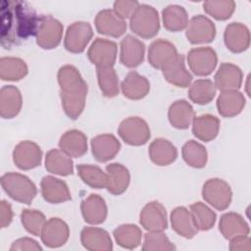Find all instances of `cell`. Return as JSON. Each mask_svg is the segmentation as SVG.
Returning a JSON list of instances; mask_svg holds the SVG:
<instances>
[{
	"instance_id": "22",
	"label": "cell",
	"mask_w": 251,
	"mask_h": 251,
	"mask_svg": "<svg viewBox=\"0 0 251 251\" xmlns=\"http://www.w3.org/2000/svg\"><path fill=\"white\" fill-rule=\"evenodd\" d=\"M243 74L239 67L231 63H223L215 75V86L222 90H237L242 83Z\"/></svg>"
},
{
	"instance_id": "21",
	"label": "cell",
	"mask_w": 251,
	"mask_h": 251,
	"mask_svg": "<svg viewBox=\"0 0 251 251\" xmlns=\"http://www.w3.org/2000/svg\"><path fill=\"white\" fill-rule=\"evenodd\" d=\"M176 46L169 40L160 38L154 40L148 49V62L155 68L162 70L176 55Z\"/></svg>"
},
{
	"instance_id": "37",
	"label": "cell",
	"mask_w": 251,
	"mask_h": 251,
	"mask_svg": "<svg viewBox=\"0 0 251 251\" xmlns=\"http://www.w3.org/2000/svg\"><path fill=\"white\" fill-rule=\"evenodd\" d=\"M25 62L16 57H2L0 59V77L2 80L17 81L27 75Z\"/></svg>"
},
{
	"instance_id": "26",
	"label": "cell",
	"mask_w": 251,
	"mask_h": 251,
	"mask_svg": "<svg viewBox=\"0 0 251 251\" xmlns=\"http://www.w3.org/2000/svg\"><path fill=\"white\" fill-rule=\"evenodd\" d=\"M121 88L125 97L131 100H139L148 94L150 82L145 76L132 71L126 75Z\"/></svg>"
},
{
	"instance_id": "6",
	"label": "cell",
	"mask_w": 251,
	"mask_h": 251,
	"mask_svg": "<svg viewBox=\"0 0 251 251\" xmlns=\"http://www.w3.org/2000/svg\"><path fill=\"white\" fill-rule=\"evenodd\" d=\"M118 133L126 143L133 146L143 145L150 138L149 126L139 117L125 119L119 126Z\"/></svg>"
},
{
	"instance_id": "31",
	"label": "cell",
	"mask_w": 251,
	"mask_h": 251,
	"mask_svg": "<svg viewBox=\"0 0 251 251\" xmlns=\"http://www.w3.org/2000/svg\"><path fill=\"white\" fill-rule=\"evenodd\" d=\"M220 120L213 115L204 114L194 117L192 121V132L196 138L209 142L215 139L220 130Z\"/></svg>"
},
{
	"instance_id": "39",
	"label": "cell",
	"mask_w": 251,
	"mask_h": 251,
	"mask_svg": "<svg viewBox=\"0 0 251 251\" xmlns=\"http://www.w3.org/2000/svg\"><path fill=\"white\" fill-rule=\"evenodd\" d=\"M116 242L126 249H133L139 246L142 238V231L136 226L132 224H126L118 226L114 232Z\"/></svg>"
},
{
	"instance_id": "13",
	"label": "cell",
	"mask_w": 251,
	"mask_h": 251,
	"mask_svg": "<svg viewBox=\"0 0 251 251\" xmlns=\"http://www.w3.org/2000/svg\"><path fill=\"white\" fill-rule=\"evenodd\" d=\"M139 222L148 231H163L168 227L165 207L158 201L147 203L140 212Z\"/></svg>"
},
{
	"instance_id": "11",
	"label": "cell",
	"mask_w": 251,
	"mask_h": 251,
	"mask_svg": "<svg viewBox=\"0 0 251 251\" xmlns=\"http://www.w3.org/2000/svg\"><path fill=\"white\" fill-rule=\"evenodd\" d=\"M118 47L116 42L97 37L87 51V57L97 68L113 67L117 58Z\"/></svg>"
},
{
	"instance_id": "23",
	"label": "cell",
	"mask_w": 251,
	"mask_h": 251,
	"mask_svg": "<svg viewBox=\"0 0 251 251\" xmlns=\"http://www.w3.org/2000/svg\"><path fill=\"white\" fill-rule=\"evenodd\" d=\"M80 241L83 247L90 251H110L113 249L109 233L99 227H83L80 232Z\"/></svg>"
},
{
	"instance_id": "42",
	"label": "cell",
	"mask_w": 251,
	"mask_h": 251,
	"mask_svg": "<svg viewBox=\"0 0 251 251\" xmlns=\"http://www.w3.org/2000/svg\"><path fill=\"white\" fill-rule=\"evenodd\" d=\"M99 87L104 96L112 98L119 94V77L113 67L97 68Z\"/></svg>"
},
{
	"instance_id": "12",
	"label": "cell",
	"mask_w": 251,
	"mask_h": 251,
	"mask_svg": "<svg viewBox=\"0 0 251 251\" xmlns=\"http://www.w3.org/2000/svg\"><path fill=\"white\" fill-rule=\"evenodd\" d=\"M185 35L192 44L208 43L213 41L216 36V26L206 16L197 15L189 21Z\"/></svg>"
},
{
	"instance_id": "44",
	"label": "cell",
	"mask_w": 251,
	"mask_h": 251,
	"mask_svg": "<svg viewBox=\"0 0 251 251\" xmlns=\"http://www.w3.org/2000/svg\"><path fill=\"white\" fill-rule=\"evenodd\" d=\"M205 12L219 21L230 18L235 10V2L232 0H209L203 3Z\"/></svg>"
},
{
	"instance_id": "48",
	"label": "cell",
	"mask_w": 251,
	"mask_h": 251,
	"mask_svg": "<svg viewBox=\"0 0 251 251\" xmlns=\"http://www.w3.org/2000/svg\"><path fill=\"white\" fill-rule=\"evenodd\" d=\"M11 251H16V250H32V251H41L42 247L37 243V241H35L32 238L29 237H22L19 238L17 240H15L11 247H10Z\"/></svg>"
},
{
	"instance_id": "45",
	"label": "cell",
	"mask_w": 251,
	"mask_h": 251,
	"mask_svg": "<svg viewBox=\"0 0 251 251\" xmlns=\"http://www.w3.org/2000/svg\"><path fill=\"white\" fill-rule=\"evenodd\" d=\"M21 221L27 232L39 236L44 224L45 216L42 212L35 209H25L21 214Z\"/></svg>"
},
{
	"instance_id": "30",
	"label": "cell",
	"mask_w": 251,
	"mask_h": 251,
	"mask_svg": "<svg viewBox=\"0 0 251 251\" xmlns=\"http://www.w3.org/2000/svg\"><path fill=\"white\" fill-rule=\"evenodd\" d=\"M59 146L69 156L78 158L87 152V137L78 129H70L61 136Z\"/></svg>"
},
{
	"instance_id": "5",
	"label": "cell",
	"mask_w": 251,
	"mask_h": 251,
	"mask_svg": "<svg viewBox=\"0 0 251 251\" xmlns=\"http://www.w3.org/2000/svg\"><path fill=\"white\" fill-rule=\"evenodd\" d=\"M203 199L215 209L226 210L232 198V191L229 184L221 178L208 179L202 188Z\"/></svg>"
},
{
	"instance_id": "7",
	"label": "cell",
	"mask_w": 251,
	"mask_h": 251,
	"mask_svg": "<svg viewBox=\"0 0 251 251\" xmlns=\"http://www.w3.org/2000/svg\"><path fill=\"white\" fill-rule=\"evenodd\" d=\"M63 25L49 15H42L36 30V43L43 49L57 47L62 39Z\"/></svg>"
},
{
	"instance_id": "38",
	"label": "cell",
	"mask_w": 251,
	"mask_h": 251,
	"mask_svg": "<svg viewBox=\"0 0 251 251\" xmlns=\"http://www.w3.org/2000/svg\"><path fill=\"white\" fill-rule=\"evenodd\" d=\"M77 175L82 181L93 188H107L108 175L98 166L90 164H80L76 166Z\"/></svg>"
},
{
	"instance_id": "28",
	"label": "cell",
	"mask_w": 251,
	"mask_h": 251,
	"mask_svg": "<svg viewBox=\"0 0 251 251\" xmlns=\"http://www.w3.org/2000/svg\"><path fill=\"white\" fill-rule=\"evenodd\" d=\"M171 225L177 234L185 238H192L198 232L192 214L185 207H176L172 211Z\"/></svg>"
},
{
	"instance_id": "10",
	"label": "cell",
	"mask_w": 251,
	"mask_h": 251,
	"mask_svg": "<svg viewBox=\"0 0 251 251\" xmlns=\"http://www.w3.org/2000/svg\"><path fill=\"white\" fill-rule=\"evenodd\" d=\"M42 151L38 144L30 140H24L18 143L13 151L15 165L24 171L31 170L41 164Z\"/></svg>"
},
{
	"instance_id": "34",
	"label": "cell",
	"mask_w": 251,
	"mask_h": 251,
	"mask_svg": "<svg viewBox=\"0 0 251 251\" xmlns=\"http://www.w3.org/2000/svg\"><path fill=\"white\" fill-rule=\"evenodd\" d=\"M194 110L184 99L175 101L169 108L168 118L171 125L178 129L187 128L194 119Z\"/></svg>"
},
{
	"instance_id": "27",
	"label": "cell",
	"mask_w": 251,
	"mask_h": 251,
	"mask_svg": "<svg viewBox=\"0 0 251 251\" xmlns=\"http://www.w3.org/2000/svg\"><path fill=\"white\" fill-rule=\"evenodd\" d=\"M245 106V98L243 94L237 90L222 91L217 99V108L221 116L231 118L243 110Z\"/></svg>"
},
{
	"instance_id": "33",
	"label": "cell",
	"mask_w": 251,
	"mask_h": 251,
	"mask_svg": "<svg viewBox=\"0 0 251 251\" xmlns=\"http://www.w3.org/2000/svg\"><path fill=\"white\" fill-rule=\"evenodd\" d=\"M106 173L108 175L107 190L114 195L124 193L130 181L128 170L122 164L113 163L107 165Z\"/></svg>"
},
{
	"instance_id": "20",
	"label": "cell",
	"mask_w": 251,
	"mask_h": 251,
	"mask_svg": "<svg viewBox=\"0 0 251 251\" xmlns=\"http://www.w3.org/2000/svg\"><path fill=\"white\" fill-rule=\"evenodd\" d=\"M91 150L94 158L101 163L113 159L121 149L118 138L110 133L100 134L91 139Z\"/></svg>"
},
{
	"instance_id": "49",
	"label": "cell",
	"mask_w": 251,
	"mask_h": 251,
	"mask_svg": "<svg viewBox=\"0 0 251 251\" xmlns=\"http://www.w3.org/2000/svg\"><path fill=\"white\" fill-rule=\"evenodd\" d=\"M229 250L232 251H249L251 250V240L248 235H240L230 239Z\"/></svg>"
},
{
	"instance_id": "4",
	"label": "cell",
	"mask_w": 251,
	"mask_h": 251,
	"mask_svg": "<svg viewBox=\"0 0 251 251\" xmlns=\"http://www.w3.org/2000/svg\"><path fill=\"white\" fill-rule=\"evenodd\" d=\"M130 29L142 38L154 37L160 29V19L157 10L147 4H139L129 18Z\"/></svg>"
},
{
	"instance_id": "36",
	"label": "cell",
	"mask_w": 251,
	"mask_h": 251,
	"mask_svg": "<svg viewBox=\"0 0 251 251\" xmlns=\"http://www.w3.org/2000/svg\"><path fill=\"white\" fill-rule=\"evenodd\" d=\"M163 24L169 31H180L188 25V15L179 5H169L162 11Z\"/></svg>"
},
{
	"instance_id": "17",
	"label": "cell",
	"mask_w": 251,
	"mask_h": 251,
	"mask_svg": "<svg viewBox=\"0 0 251 251\" xmlns=\"http://www.w3.org/2000/svg\"><path fill=\"white\" fill-rule=\"evenodd\" d=\"M224 40L226 48L233 53H241L250 45V32L241 23H230L224 32Z\"/></svg>"
},
{
	"instance_id": "18",
	"label": "cell",
	"mask_w": 251,
	"mask_h": 251,
	"mask_svg": "<svg viewBox=\"0 0 251 251\" xmlns=\"http://www.w3.org/2000/svg\"><path fill=\"white\" fill-rule=\"evenodd\" d=\"M41 194L45 201L52 204H59L72 199L67 183L60 178L46 176L41 179Z\"/></svg>"
},
{
	"instance_id": "50",
	"label": "cell",
	"mask_w": 251,
	"mask_h": 251,
	"mask_svg": "<svg viewBox=\"0 0 251 251\" xmlns=\"http://www.w3.org/2000/svg\"><path fill=\"white\" fill-rule=\"evenodd\" d=\"M13 215L14 214L10 203H8L5 200H2L0 205V224L2 228L8 226L12 223Z\"/></svg>"
},
{
	"instance_id": "24",
	"label": "cell",
	"mask_w": 251,
	"mask_h": 251,
	"mask_svg": "<svg viewBox=\"0 0 251 251\" xmlns=\"http://www.w3.org/2000/svg\"><path fill=\"white\" fill-rule=\"evenodd\" d=\"M81 214L84 221L91 225L102 224L107 218V205L100 195L90 194L80 205Z\"/></svg>"
},
{
	"instance_id": "47",
	"label": "cell",
	"mask_w": 251,
	"mask_h": 251,
	"mask_svg": "<svg viewBox=\"0 0 251 251\" xmlns=\"http://www.w3.org/2000/svg\"><path fill=\"white\" fill-rule=\"evenodd\" d=\"M138 5H139V3L137 1L119 0L114 3V12L119 17L126 20V19L131 17V15L136 10Z\"/></svg>"
},
{
	"instance_id": "35",
	"label": "cell",
	"mask_w": 251,
	"mask_h": 251,
	"mask_svg": "<svg viewBox=\"0 0 251 251\" xmlns=\"http://www.w3.org/2000/svg\"><path fill=\"white\" fill-rule=\"evenodd\" d=\"M45 169L55 175L70 176L74 173V163L68 154L59 149H51L45 157Z\"/></svg>"
},
{
	"instance_id": "14",
	"label": "cell",
	"mask_w": 251,
	"mask_h": 251,
	"mask_svg": "<svg viewBox=\"0 0 251 251\" xmlns=\"http://www.w3.org/2000/svg\"><path fill=\"white\" fill-rule=\"evenodd\" d=\"M70 235L68 225L60 218H51L44 224L40 237L44 245L50 248H57L64 245Z\"/></svg>"
},
{
	"instance_id": "1",
	"label": "cell",
	"mask_w": 251,
	"mask_h": 251,
	"mask_svg": "<svg viewBox=\"0 0 251 251\" xmlns=\"http://www.w3.org/2000/svg\"><path fill=\"white\" fill-rule=\"evenodd\" d=\"M1 38L5 48L36 34L39 19L25 3L3 1L1 7Z\"/></svg>"
},
{
	"instance_id": "29",
	"label": "cell",
	"mask_w": 251,
	"mask_h": 251,
	"mask_svg": "<svg viewBox=\"0 0 251 251\" xmlns=\"http://www.w3.org/2000/svg\"><path fill=\"white\" fill-rule=\"evenodd\" d=\"M219 229L226 239H232L240 235H248L250 228L243 217L237 213L224 214L220 219Z\"/></svg>"
},
{
	"instance_id": "46",
	"label": "cell",
	"mask_w": 251,
	"mask_h": 251,
	"mask_svg": "<svg viewBox=\"0 0 251 251\" xmlns=\"http://www.w3.org/2000/svg\"><path fill=\"white\" fill-rule=\"evenodd\" d=\"M143 251H172L176 246L162 231H149L144 235Z\"/></svg>"
},
{
	"instance_id": "32",
	"label": "cell",
	"mask_w": 251,
	"mask_h": 251,
	"mask_svg": "<svg viewBox=\"0 0 251 251\" xmlns=\"http://www.w3.org/2000/svg\"><path fill=\"white\" fill-rule=\"evenodd\" d=\"M149 157L157 166H168L176 159L177 150L171 141L157 138L149 146Z\"/></svg>"
},
{
	"instance_id": "41",
	"label": "cell",
	"mask_w": 251,
	"mask_h": 251,
	"mask_svg": "<svg viewBox=\"0 0 251 251\" xmlns=\"http://www.w3.org/2000/svg\"><path fill=\"white\" fill-rule=\"evenodd\" d=\"M181 154L184 162L196 169L205 167L208 159L206 148L195 140L187 141L181 149Z\"/></svg>"
},
{
	"instance_id": "8",
	"label": "cell",
	"mask_w": 251,
	"mask_h": 251,
	"mask_svg": "<svg viewBox=\"0 0 251 251\" xmlns=\"http://www.w3.org/2000/svg\"><path fill=\"white\" fill-rule=\"evenodd\" d=\"M187 63L194 75H208L217 66V53L211 47L193 48L187 54Z\"/></svg>"
},
{
	"instance_id": "3",
	"label": "cell",
	"mask_w": 251,
	"mask_h": 251,
	"mask_svg": "<svg viewBox=\"0 0 251 251\" xmlns=\"http://www.w3.org/2000/svg\"><path fill=\"white\" fill-rule=\"evenodd\" d=\"M1 185L4 191L14 200L30 204L36 196L35 184L26 176L10 172L1 176Z\"/></svg>"
},
{
	"instance_id": "40",
	"label": "cell",
	"mask_w": 251,
	"mask_h": 251,
	"mask_svg": "<svg viewBox=\"0 0 251 251\" xmlns=\"http://www.w3.org/2000/svg\"><path fill=\"white\" fill-rule=\"evenodd\" d=\"M216 95V86L210 79H197L192 82L188 89L189 99L199 105L210 103Z\"/></svg>"
},
{
	"instance_id": "2",
	"label": "cell",
	"mask_w": 251,
	"mask_h": 251,
	"mask_svg": "<svg viewBox=\"0 0 251 251\" xmlns=\"http://www.w3.org/2000/svg\"><path fill=\"white\" fill-rule=\"evenodd\" d=\"M60 97L65 114L76 120L82 113L87 95V84L79 71L72 65H65L58 71Z\"/></svg>"
},
{
	"instance_id": "43",
	"label": "cell",
	"mask_w": 251,
	"mask_h": 251,
	"mask_svg": "<svg viewBox=\"0 0 251 251\" xmlns=\"http://www.w3.org/2000/svg\"><path fill=\"white\" fill-rule=\"evenodd\" d=\"M190 212L198 230H208L214 226L216 214L206 204L195 202L190 205Z\"/></svg>"
},
{
	"instance_id": "19",
	"label": "cell",
	"mask_w": 251,
	"mask_h": 251,
	"mask_svg": "<svg viewBox=\"0 0 251 251\" xmlns=\"http://www.w3.org/2000/svg\"><path fill=\"white\" fill-rule=\"evenodd\" d=\"M162 73L168 82L177 87H187L192 81V75L185 68L182 54H177L162 69Z\"/></svg>"
},
{
	"instance_id": "15",
	"label": "cell",
	"mask_w": 251,
	"mask_h": 251,
	"mask_svg": "<svg viewBox=\"0 0 251 251\" xmlns=\"http://www.w3.org/2000/svg\"><path fill=\"white\" fill-rule=\"evenodd\" d=\"M94 24L99 33L112 37H120L126 30V21L119 17L114 10L110 9H104L98 12Z\"/></svg>"
},
{
	"instance_id": "25",
	"label": "cell",
	"mask_w": 251,
	"mask_h": 251,
	"mask_svg": "<svg viewBox=\"0 0 251 251\" xmlns=\"http://www.w3.org/2000/svg\"><path fill=\"white\" fill-rule=\"evenodd\" d=\"M23 105L21 91L14 85H5L0 90V115L4 119L16 117Z\"/></svg>"
},
{
	"instance_id": "16",
	"label": "cell",
	"mask_w": 251,
	"mask_h": 251,
	"mask_svg": "<svg viewBox=\"0 0 251 251\" xmlns=\"http://www.w3.org/2000/svg\"><path fill=\"white\" fill-rule=\"evenodd\" d=\"M120 46V61L124 66L135 68L143 62L145 45L141 40L131 34H127L122 39Z\"/></svg>"
},
{
	"instance_id": "9",
	"label": "cell",
	"mask_w": 251,
	"mask_h": 251,
	"mask_svg": "<svg viewBox=\"0 0 251 251\" xmlns=\"http://www.w3.org/2000/svg\"><path fill=\"white\" fill-rule=\"evenodd\" d=\"M93 36V30L87 22H75L68 26L64 45L72 53H81Z\"/></svg>"
}]
</instances>
